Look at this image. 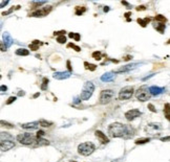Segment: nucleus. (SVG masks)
Returning <instances> with one entry per match:
<instances>
[{"label": "nucleus", "instance_id": "obj_47", "mask_svg": "<svg viewBox=\"0 0 170 162\" xmlns=\"http://www.w3.org/2000/svg\"><path fill=\"white\" fill-rule=\"evenodd\" d=\"M122 4H124V5H127V6L129 5V4H128L127 2H125V1H122Z\"/></svg>", "mask_w": 170, "mask_h": 162}, {"label": "nucleus", "instance_id": "obj_38", "mask_svg": "<svg viewBox=\"0 0 170 162\" xmlns=\"http://www.w3.org/2000/svg\"><path fill=\"white\" fill-rule=\"evenodd\" d=\"M31 44H35V45H37V46H41V45L43 44L41 41H38V40H34L33 42H31Z\"/></svg>", "mask_w": 170, "mask_h": 162}, {"label": "nucleus", "instance_id": "obj_9", "mask_svg": "<svg viewBox=\"0 0 170 162\" xmlns=\"http://www.w3.org/2000/svg\"><path fill=\"white\" fill-rule=\"evenodd\" d=\"M141 114H142V113H141L140 110H138V109H131V110L127 111V112L125 113V118L127 120H129V121H131V120L135 119L137 117L141 116Z\"/></svg>", "mask_w": 170, "mask_h": 162}, {"label": "nucleus", "instance_id": "obj_52", "mask_svg": "<svg viewBox=\"0 0 170 162\" xmlns=\"http://www.w3.org/2000/svg\"><path fill=\"white\" fill-rule=\"evenodd\" d=\"M70 162H77V161H70Z\"/></svg>", "mask_w": 170, "mask_h": 162}, {"label": "nucleus", "instance_id": "obj_4", "mask_svg": "<svg viewBox=\"0 0 170 162\" xmlns=\"http://www.w3.org/2000/svg\"><path fill=\"white\" fill-rule=\"evenodd\" d=\"M94 91V86L93 83L90 82H86L83 86V90L81 92V95H80V98L83 100H86L88 98H90V96L93 95V92Z\"/></svg>", "mask_w": 170, "mask_h": 162}, {"label": "nucleus", "instance_id": "obj_30", "mask_svg": "<svg viewBox=\"0 0 170 162\" xmlns=\"http://www.w3.org/2000/svg\"><path fill=\"white\" fill-rule=\"evenodd\" d=\"M160 91H161V90H160L159 88H155V87H152V88H150V89H149L150 94H154V95H157V94L161 93Z\"/></svg>", "mask_w": 170, "mask_h": 162}, {"label": "nucleus", "instance_id": "obj_43", "mask_svg": "<svg viewBox=\"0 0 170 162\" xmlns=\"http://www.w3.org/2000/svg\"><path fill=\"white\" fill-rule=\"evenodd\" d=\"M6 90H8L6 86H0V91H6Z\"/></svg>", "mask_w": 170, "mask_h": 162}, {"label": "nucleus", "instance_id": "obj_35", "mask_svg": "<svg viewBox=\"0 0 170 162\" xmlns=\"http://www.w3.org/2000/svg\"><path fill=\"white\" fill-rule=\"evenodd\" d=\"M6 49H8V48L4 45V43L2 42V41H0V50H1V51H6Z\"/></svg>", "mask_w": 170, "mask_h": 162}, {"label": "nucleus", "instance_id": "obj_51", "mask_svg": "<svg viewBox=\"0 0 170 162\" xmlns=\"http://www.w3.org/2000/svg\"><path fill=\"white\" fill-rule=\"evenodd\" d=\"M1 27H2V22L0 21V29H1Z\"/></svg>", "mask_w": 170, "mask_h": 162}, {"label": "nucleus", "instance_id": "obj_26", "mask_svg": "<svg viewBox=\"0 0 170 162\" xmlns=\"http://www.w3.org/2000/svg\"><path fill=\"white\" fill-rule=\"evenodd\" d=\"M93 58H94V60H97V61H100V60L102 59L101 51H94V54H93Z\"/></svg>", "mask_w": 170, "mask_h": 162}, {"label": "nucleus", "instance_id": "obj_36", "mask_svg": "<svg viewBox=\"0 0 170 162\" xmlns=\"http://www.w3.org/2000/svg\"><path fill=\"white\" fill-rule=\"evenodd\" d=\"M148 109H149L151 112H153V113H155L157 112V109L154 108V106L152 105V104H148Z\"/></svg>", "mask_w": 170, "mask_h": 162}, {"label": "nucleus", "instance_id": "obj_46", "mask_svg": "<svg viewBox=\"0 0 170 162\" xmlns=\"http://www.w3.org/2000/svg\"><path fill=\"white\" fill-rule=\"evenodd\" d=\"M109 11V8L108 6H105V8H104V12H108Z\"/></svg>", "mask_w": 170, "mask_h": 162}, {"label": "nucleus", "instance_id": "obj_34", "mask_svg": "<svg viewBox=\"0 0 170 162\" xmlns=\"http://www.w3.org/2000/svg\"><path fill=\"white\" fill-rule=\"evenodd\" d=\"M64 33H66L65 30H59V31H55L54 35L57 36V37H59V36H64Z\"/></svg>", "mask_w": 170, "mask_h": 162}, {"label": "nucleus", "instance_id": "obj_49", "mask_svg": "<svg viewBox=\"0 0 170 162\" xmlns=\"http://www.w3.org/2000/svg\"><path fill=\"white\" fill-rule=\"evenodd\" d=\"M168 139H169V137H166V138H162L161 140L162 141H165V140H168Z\"/></svg>", "mask_w": 170, "mask_h": 162}, {"label": "nucleus", "instance_id": "obj_44", "mask_svg": "<svg viewBox=\"0 0 170 162\" xmlns=\"http://www.w3.org/2000/svg\"><path fill=\"white\" fill-rule=\"evenodd\" d=\"M131 58H132L131 55H126V57H124V59H123V60H124V61H129V60L131 59Z\"/></svg>", "mask_w": 170, "mask_h": 162}, {"label": "nucleus", "instance_id": "obj_7", "mask_svg": "<svg viewBox=\"0 0 170 162\" xmlns=\"http://www.w3.org/2000/svg\"><path fill=\"white\" fill-rule=\"evenodd\" d=\"M113 96H115V92L110 89H106V90H102L100 93V104L101 105H106L109 104L112 100Z\"/></svg>", "mask_w": 170, "mask_h": 162}, {"label": "nucleus", "instance_id": "obj_2", "mask_svg": "<svg viewBox=\"0 0 170 162\" xmlns=\"http://www.w3.org/2000/svg\"><path fill=\"white\" fill-rule=\"evenodd\" d=\"M17 140L24 145H34L37 140V137L36 135L30 134V133H23V134H19L17 136Z\"/></svg>", "mask_w": 170, "mask_h": 162}, {"label": "nucleus", "instance_id": "obj_22", "mask_svg": "<svg viewBox=\"0 0 170 162\" xmlns=\"http://www.w3.org/2000/svg\"><path fill=\"white\" fill-rule=\"evenodd\" d=\"M154 20L155 21H159L160 23H166L167 22V18H165L163 15H157V16H155V18H154Z\"/></svg>", "mask_w": 170, "mask_h": 162}, {"label": "nucleus", "instance_id": "obj_32", "mask_svg": "<svg viewBox=\"0 0 170 162\" xmlns=\"http://www.w3.org/2000/svg\"><path fill=\"white\" fill-rule=\"evenodd\" d=\"M67 47H72V48H74L75 50H76L77 52H79V51H81V48H80L79 46H77V45H75V44H72V43H69L68 45H67Z\"/></svg>", "mask_w": 170, "mask_h": 162}, {"label": "nucleus", "instance_id": "obj_24", "mask_svg": "<svg viewBox=\"0 0 170 162\" xmlns=\"http://www.w3.org/2000/svg\"><path fill=\"white\" fill-rule=\"evenodd\" d=\"M55 79H64V77H68L69 76V72H67V73H57L55 74Z\"/></svg>", "mask_w": 170, "mask_h": 162}, {"label": "nucleus", "instance_id": "obj_11", "mask_svg": "<svg viewBox=\"0 0 170 162\" xmlns=\"http://www.w3.org/2000/svg\"><path fill=\"white\" fill-rule=\"evenodd\" d=\"M137 66H138V64H128V65H125V66L121 67V68L116 69L113 72H115V73H122V72H127V71H130V70L134 69Z\"/></svg>", "mask_w": 170, "mask_h": 162}, {"label": "nucleus", "instance_id": "obj_17", "mask_svg": "<svg viewBox=\"0 0 170 162\" xmlns=\"http://www.w3.org/2000/svg\"><path fill=\"white\" fill-rule=\"evenodd\" d=\"M38 125H41V127H43V128H48V127H50V125H53V122L47 121V120H45V119H41L38 121Z\"/></svg>", "mask_w": 170, "mask_h": 162}, {"label": "nucleus", "instance_id": "obj_42", "mask_svg": "<svg viewBox=\"0 0 170 162\" xmlns=\"http://www.w3.org/2000/svg\"><path fill=\"white\" fill-rule=\"evenodd\" d=\"M8 3H9V1H4V2H1V3H0V8H3V6H5Z\"/></svg>", "mask_w": 170, "mask_h": 162}, {"label": "nucleus", "instance_id": "obj_40", "mask_svg": "<svg viewBox=\"0 0 170 162\" xmlns=\"http://www.w3.org/2000/svg\"><path fill=\"white\" fill-rule=\"evenodd\" d=\"M14 9H15V8H12L11 9H9V11H6V12H3V13H2V16H5V15H9V13H12V12L14 11Z\"/></svg>", "mask_w": 170, "mask_h": 162}, {"label": "nucleus", "instance_id": "obj_20", "mask_svg": "<svg viewBox=\"0 0 170 162\" xmlns=\"http://www.w3.org/2000/svg\"><path fill=\"white\" fill-rule=\"evenodd\" d=\"M170 105H169V103H166L165 104V106H164V113H165V116H166V118L167 119H170Z\"/></svg>", "mask_w": 170, "mask_h": 162}, {"label": "nucleus", "instance_id": "obj_6", "mask_svg": "<svg viewBox=\"0 0 170 162\" xmlns=\"http://www.w3.org/2000/svg\"><path fill=\"white\" fill-rule=\"evenodd\" d=\"M133 93H134V89L132 86H126L122 88L119 92V100H127L132 97Z\"/></svg>", "mask_w": 170, "mask_h": 162}, {"label": "nucleus", "instance_id": "obj_5", "mask_svg": "<svg viewBox=\"0 0 170 162\" xmlns=\"http://www.w3.org/2000/svg\"><path fill=\"white\" fill-rule=\"evenodd\" d=\"M151 94L149 92V89L147 88V86H142L138 89V91L135 92V97L138 100L140 101H146L150 98Z\"/></svg>", "mask_w": 170, "mask_h": 162}, {"label": "nucleus", "instance_id": "obj_33", "mask_svg": "<svg viewBox=\"0 0 170 162\" xmlns=\"http://www.w3.org/2000/svg\"><path fill=\"white\" fill-rule=\"evenodd\" d=\"M16 100H17L16 96H11V97H9V100H6V105H11V104H13Z\"/></svg>", "mask_w": 170, "mask_h": 162}, {"label": "nucleus", "instance_id": "obj_14", "mask_svg": "<svg viewBox=\"0 0 170 162\" xmlns=\"http://www.w3.org/2000/svg\"><path fill=\"white\" fill-rule=\"evenodd\" d=\"M3 39H4V42L3 43H4V45L6 46V48L11 46V45H12V38L9 37V35L8 33H5L3 35Z\"/></svg>", "mask_w": 170, "mask_h": 162}, {"label": "nucleus", "instance_id": "obj_48", "mask_svg": "<svg viewBox=\"0 0 170 162\" xmlns=\"http://www.w3.org/2000/svg\"><path fill=\"white\" fill-rule=\"evenodd\" d=\"M130 15H131V13H126V14H125V17H129Z\"/></svg>", "mask_w": 170, "mask_h": 162}, {"label": "nucleus", "instance_id": "obj_12", "mask_svg": "<svg viewBox=\"0 0 170 162\" xmlns=\"http://www.w3.org/2000/svg\"><path fill=\"white\" fill-rule=\"evenodd\" d=\"M94 135H96V137L99 139V141H100L101 143L106 144V143H108V142H109L108 137L106 136V135L104 134L102 131H96V132H94Z\"/></svg>", "mask_w": 170, "mask_h": 162}, {"label": "nucleus", "instance_id": "obj_10", "mask_svg": "<svg viewBox=\"0 0 170 162\" xmlns=\"http://www.w3.org/2000/svg\"><path fill=\"white\" fill-rule=\"evenodd\" d=\"M15 146V143H14L12 140H3V141L0 142V151L2 152H6L9 151L11 149Z\"/></svg>", "mask_w": 170, "mask_h": 162}, {"label": "nucleus", "instance_id": "obj_39", "mask_svg": "<svg viewBox=\"0 0 170 162\" xmlns=\"http://www.w3.org/2000/svg\"><path fill=\"white\" fill-rule=\"evenodd\" d=\"M30 49L31 50H38L39 46H37V45H35V44H30Z\"/></svg>", "mask_w": 170, "mask_h": 162}, {"label": "nucleus", "instance_id": "obj_3", "mask_svg": "<svg viewBox=\"0 0 170 162\" xmlns=\"http://www.w3.org/2000/svg\"><path fill=\"white\" fill-rule=\"evenodd\" d=\"M96 150V146L93 142H83V143L78 145V153L82 156H89L90 154L94 153Z\"/></svg>", "mask_w": 170, "mask_h": 162}, {"label": "nucleus", "instance_id": "obj_37", "mask_svg": "<svg viewBox=\"0 0 170 162\" xmlns=\"http://www.w3.org/2000/svg\"><path fill=\"white\" fill-rule=\"evenodd\" d=\"M44 134H45V133L43 132V131H38L37 134H36V137H37V138H42V137L44 136Z\"/></svg>", "mask_w": 170, "mask_h": 162}, {"label": "nucleus", "instance_id": "obj_25", "mask_svg": "<svg viewBox=\"0 0 170 162\" xmlns=\"http://www.w3.org/2000/svg\"><path fill=\"white\" fill-rule=\"evenodd\" d=\"M150 141V138H140L135 140V144H144Z\"/></svg>", "mask_w": 170, "mask_h": 162}, {"label": "nucleus", "instance_id": "obj_16", "mask_svg": "<svg viewBox=\"0 0 170 162\" xmlns=\"http://www.w3.org/2000/svg\"><path fill=\"white\" fill-rule=\"evenodd\" d=\"M165 27H166V26H165V24L164 23H160V22H157L154 24V28L155 29H157V31H160V33H164V30H165Z\"/></svg>", "mask_w": 170, "mask_h": 162}, {"label": "nucleus", "instance_id": "obj_1", "mask_svg": "<svg viewBox=\"0 0 170 162\" xmlns=\"http://www.w3.org/2000/svg\"><path fill=\"white\" fill-rule=\"evenodd\" d=\"M108 134L112 138H118V137H124V138H129L133 134H131L130 129L126 125L120 124V122H115L111 124L108 127Z\"/></svg>", "mask_w": 170, "mask_h": 162}, {"label": "nucleus", "instance_id": "obj_41", "mask_svg": "<svg viewBox=\"0 0 170 162\" xmlns=\"http://www.w3.org/2000/svg\"><path fill=\"white\" fill-rule=\"evenodd\" d=\"M145 9H146V8H145L144 5H140V6H138L137 8V11H145Z\"/></svg>", "mask_w": 170, "mask_h": 162}, {"label": "nucleus", "instance_id": "obj_18", "mask_svg": "<svg viewBox=\"0 0 170 162\" xmlns=\"http://www.w3.org/2000/svg\"><path fill=\"white\" fill-rule=\"evenodd\" d=\"M16 54L17 55H28L30 54V50L25 49V48H19L16 50Z\"/></svg>", "mask_w": 170, "mask_h": 162}, {"label": "nucleus", "instance_id": "obj_15", "mask_svg": "<svg viewBox=\"0 0 170 162\" xmlns=\"http://www.w3.org/2000/svg\"><path fill=\"white\" fill-rule=\"evenodd\" d=\"M137 21H138V23H139L140 25L142 26V27H146L147 24L150 22V18H148V17H146L145 19H140V18H139Z\"/></svg>", "mask_w": 170, "mask_h": 162}, {"label": "nucleus", "instance_id": "obj_21", "mask_svg": "<svg viewBox=\"0 0 170 162\" xmlns=\"http://www.w3.org/2000/svg\"><path fill=\"white\" fill-rule=\"evenodd\" d=\"M86 12V8H84V6H77L76 8V15L80 16V15H83V14Z\"/></svg>", "mask_w": 170, "mask_h": 162}, {"label": "nucleus", "instance_id": "obj_28", "mask_svg": "<svg viewBox=\"0 0 170 162\" xmlns=\"http://www.w3.org/2000/svg\"><path fill=\"white\" fill-rule=\"evenodd\" d=\"M0 125H2V127L9 128V129L14 128V125H12V124H9V122H8V121H4V120H0Z\"/></svg>", "mask_w": 170, "mask_h": 162}, {"label": "nucleus", "instance_id": "obj_27", "mask_svg": "<svg viewBox=\"0 0 170 162\" xmlns=\"http://www.w3.org/2000/svg\"><path fill=\"white\" fill-rule=\"evenodd\" d=\"M68 37L72 38V39H75L76 41H79V40H80V33H68Z\"/></svg>", "mask_w": 170, "mask_h": 162}, {"label": "nucleus", "instance_id": "obj_29", "mask_svg": "<svg viewBox=\"0 0 170 162\" xmlns=\"http://www.w3.org/2000/svg\"><path fill=\"white\" fill-rule=\"evenodd\" d=\"M47 84H48V79H46V77H44V79H43V81H42L41 89H42V90H46V89H47Z\"/></svg>", "mask_w": 170, "mask_h": 162}, {"label": "nucleus", "instance_id": "obj_50", "mask_svg": "<svg viewBox=\"0 0 170 162\" xmlns=\"http://www.w3.org/2000/svg\"><path fill=\"white\" fill-rule=\"evenodd\" d=\"M39 95H40V93H36L35 95H34V97H37V96H39Z\"/></svg>", "mask_w": 170, "mask_h": 162}, {"label": "nucleus", "instance_id": "obj_23", "mask_svg": "<svg viewBox=\"0 0 170 162\" xmlns=\"http://www.w3.org/2000/svg\"><path fill=\"white\" fill-rule=\"evenodd\" d=\"M0 139L3 140H12V135H9V133H1L0 134Z\"/></svg>", "mask_w": 170, "mask_h": 162}, {"label": "nucleus", "instance_id": "obj_8", "mask_svg": "<svg viewBox=\"0 0 170 162\" xmlns=\"http://www.w3.org/2000/svg\"><path fill=\"white\" fill-rule=\"evenodd\" d=\"M50 11H52V6H46V8L36 9L34 13L31 14V17H44L48 15L50 13Z\"/></svg>", "mask_w": 170, "mask_h": 162}, {"label": "nucleus", "instance_id": "obj_31", "mask_svg": "<svg viewBox=\"0 0 170 162\" xmlns=\"http://www.w3.org/2000/svg\"><path fill=\"white\" fill-rule=\"evenodd\" d=\"M57 42L60 43V44L65 43V42H66V38H65V36H59V37L57 38Z\"/></svg>", "mask_w": 170, "mask_h": 162}, {"label": "nucleus", "instance_id": "obj_45", "mask_svg": "<svg viewBox=\"0 0 170 162\" xmlns=\"http://www.w3.org/2000/svg\"><path fill=\"white\" fill-rule=\"evenodd\" d=\"M66 64H67V68H68V70H69V71H72V66H70V61H67Z\"/></svg>", "mask_w": 170, "mask_h": 162}, {"label": "nucleus", "instance_id": "obj_19", "mask_svg": "<svg viewBox=\"0 0 170 162\" xmlns=\"http://www.w3.org/2000/svg\"><path fill=\"white\" fill-rule=\"evenodd\" d=\"M84 66H85V69L90 70V71H94V70L97 69V65L90 64V63H88V62H84Z\"/></svg>", "mask_w": 170, "mask_h": 162}, {"label": "nucleus", "instance_id": "obj_13", "mask_svg": "<svg viewBox=\"0 0 170 162\" xmlns=\"http://www.w3.org/2000/svg\"><path fill=\"white\" fill-rule=\"evenodd\" d=\"M39 127L38 125V121H35V122H27V124H23L21 125V128L22 129H25V130H35Z\"/></svg>", "mask_w": 170, "mask_h": 162}]
</instances>
